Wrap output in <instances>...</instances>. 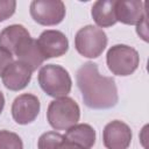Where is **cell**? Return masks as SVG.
<instances>
[{"mask_svg":"<svg viewBox=\"0 0 149 149\" xmlns=\"http://www.w3.org/2000/svg\"><path fill=\"white\" fill-rule=\"evenodd\" d=\"M77 86L84 104L92 109H107L118 104L119 95L115 80L99 73L93 62L84 63L76 73Z\"/></svg>","mask_w":149,"mask_h":149,"instance_id":"obj_1","label":"cell"},{"mask_svg":"<svg viewBox=\"0 0 149 149\" xmlns=\"http://www.w3.org/2000/svg\"><path fill=\"white\" fill-rule=\"evenodd\" d=\"M37 80L41 88L54 98L66 97L72 87V80L68 70L57 64L43 65L38 71Z\"/></svg>","mask_w":149,"mask_h":149,"instance_id":"obj_2","label":"cell"},{"mask_svg":"<svg viewBox=\"0 0 149 149\" xmlns=\"http://www.w3.org/2000/svg\"><path fill=\"white\" fill-rule=\"evenodd\" d=\"M79 118L80 108L69 97L56 98L49 104L47 109L48 122L56 130H68L79 121Z\"/></svg>","mask_w":149,"mask_h":149,"instance_id":"obj_3","label":"cell"},{"mask_svg":"<svg viewBox=\"0 0 149 149\" xmlns=\"http://www.w3.org/2000/svg\"><path fill=\"white\" fill-rule=\"evenodd\" d=\"M106 62L109 71L115 76H129L140 64L139 52L126 44H115L111 47L106 55Z\"/></svg>","mask_w":149,"mask_h":149,"instance_id":"obj_4","label":"cell"},{"mask_svg":"<svg viewBox=\"0 0 149 149\" xmlns=\"http://www.w3.org/2000/svg\"><path fill=\"white\" fill-rule=\"evenodd\" d=\"M107 45L106 33L95 26L87 24L80 28L74 36V48L84 57H99Z\"/></svg>","mask_w":149,"mask_h":149,"instance_id":"obj_5","label":"cell"},{"mask_svg":"<svg viewBox=\"0 0 149 149\" xmlns=\"http://www.w3.org/2000/svg\"><path fill=\"white\" fill-rule=\"evenodd\" d=\"M29 12L35 22L42 26H56L65 17V5L61 0H34Z\"/></svg>","mask_w":149,"mask_h":149,"instance_id":"obj_6","label":"cell"},{"mask_svg":"<svg viewBox=\"0 0 149 149\" xmlns=\"http://www.w3.org/2000/svg\"><path fill=\"white\" fill-rule=\"evenodd\" d=\"M41 104L36 95L23 93L16 97L12 104V116L19 125H28L33 122L40 113Z\"/></svg>","mask_w":149,"mask_h":149,"instance_id":"obj_7","label":"cell"},{"mask_svg":"<svg viewBox=\"0 0 149 149\" xmlns=\"http://www.w3.org/2000/svg\"><path fill=\"white\" fill-rule=\"evenodd\" d=\"M132 137L130 127L120 120L108 122L102 132V142L107 149H128Z\"/></svg>","mask_w":149,"mask_h":149,"instance_id":"obj_8","label":"cell"},{"mask_svg":"<svg viewBox=\"0 0 149 149\" xmlns=\"http://www.w3.org/2000/svg\"><path fill=\"white\" fill-rule=\"evenodd\" d=\"M36 41L44 59L61 57L69 49V40L59 30H44Z\"/></svg>","mask_w":149,"mask_h":149,"instance_id":"obj_9","label":"cell"},{"mask_svg":"<svg viewBox=\"0 0 149 149\" xmlns=\"http://www.w3.org/2000/svg\"><path fill=\"white\" fill-rule=\"evenodd\" d=\"M31 73L33 71L26 64L20 61H15L2 73V84L10 91L23 90L30 83Z\"/></svg>","mask_w":149,"mask_h":149,"instance_id":"obj_10","label":"cell"},{"mask_svg":"<svg viewBox=\"0 0 149 149\" xmlns=\"http://www.w3.org/2000/svg\"><path fill=\"white\" fill-rule=\"evenodd\" d=\"M146 16L144 2L139 0L115 1V19L116 22L125 24H137Z\"/></svg>","mask_w":149,"mask_h":149,"instance_id":"obj_11","label":"cell"},{"mask_svg":"<svg viewBox=\"0 0 149 149\" xmlns=\"http://www.w3.org/2000/svg\"><path fill=\"white\" fill-rule=\"evenodd\" d=\"M14 55L17 57V61L26 64L31 71L37 70V68H40L45 61L37 45V41L31 37L24 40L16 49Z\"/></svg>","mask_w":149,"mask_h":149,"instance_id":"obj_12","label":"cell"},{"mask_svg":"<svg viewBox=\"0 0 149 149\" xmlns=\"http://www.w3.org/2000/svg\"><path fill=\"white\" fill-rule=\"evenodd\" d=\"M30 37L29 31L22 24H10L0 33V47L14 54L20 44Z\"/></svg>","mask_w":149,"mask_h":149,"instance_id":"obj_13","label":"cell"},{"mask_svg":"<svg viewBox=\"0 0 149 149\" xmlns=\"http://www.w3.org/2000/svg\"><path fill=\"white\" fill-rule=\"evenodd\" d=\"M91 15L94 22L101 27L107 28L116 23L115 19V0H98L91 8Z\"/></svg>","mask_w":149,"mask_h":149,"instance_id":"obj_14","label":"cell"},{"mask_svg":"<svg viewBox=\"0 0 149 149\" xmlns=\"http://www.w3.org/2000/svg\"><path fill=\"white\" fill-rule=\"evenodd\" d=\"M64 137L84 149H91L95 143V130L87 123H76L66 130Z\"/></svg>","mask_w":149,"mask_h":149,"instance_id":"obj_15","label":"cell"},{"mask_svg":"<svg viewBox=\"0 0 149 149\" xmlns=\"http://www.w3.org/2000/svg\"><path fill=\"white\" fill-rule=\"evenodd\" d=\"M0 149H23L21 137L9 130H0Z\"/></svg>","mask_w":149,"mask_h":149,"instance_id":"obj_16","label":"cell"},{"mask_svg":"<svg viewBox=\"0 0 149 149\" xmlns=\"http://www.w3.org/2000/svg\"><path fill=\"white\" fill-rule=\"evenodd\" d=\"M63 139V135L56 132H47L42 134L37 141L38 149H55L57 143Z\"/></svg>","mask_w":149,"mask_h":149,"instance_id":"obj_17","label":"cell"},{"mask_svg":"<svg viewBox=\"0 0 149 149\" xmlns=\"http://www.w3.org/2000/svg\"><path fill=\"white\" fill-rule=\"evenodd\" d=\"M16 8V1L14 0H0V22L9 19Z\"/></svg>","mask_w":149,"mask_h":149,"instance_id":"obj_18","label":"cell"},{"mask_svg":"<svg viewBox=\"0 0 149 149\" xmlns=\"http://www.w3.org/2000/svg\"><path fill=\"white\" fill-rule=\"evenodd\" d=\"M14 62L13 59V54H10L8 50L5 48L0 47V77L5 72V70Z\"/></svg>","mask_w":149,"mask_h":149,"instance_id":"obj_19","label":"cell"},{"mask_svg":"<svg viewBox=\"0 0 149 149\" xmlns=\"http://www.w3.org/2000/svg\"><path fill=\"white\" fill-rule=\"evenodd\" d=\"M55 149H84V148L80 147L79 144L74 143V142L69 141V140L65 139L64 135H63V139L57 143V146L55 147Z\"/></svg>","mask_w":149,"mask_h":149,"instance_id":"obj_20","label":"cell"},{"mask_svg":"<svg viewBox=\"0 0 149 149\" xmlns=\"http://www.w3.org/2000/svg\"><path fill=\"white\" fill-rule=\"evenodd\" d=\"M136 31L140 35V37H142L144 41H148V34H147V15L143 17V20L136 24Z\"/></svg>","mask_w":149,"mask_h":149,"instance_id":"obj_21","label":"cell"},{"mask_svg":"<svg viewBox=\"0 0 149 149\" xmlns=\"http://www.w3.org/2000/svg\"><path fill=\"white\" fill-rule=\"evenodd\" d=\"M3 106H5V97H3L2 92L0 91V114H1V112L3 109Z\"/></svg>","mask_w":149,"mask_h":149,"instance_id":"obj_22","label":"cell"}]
</instances>
